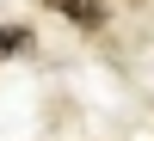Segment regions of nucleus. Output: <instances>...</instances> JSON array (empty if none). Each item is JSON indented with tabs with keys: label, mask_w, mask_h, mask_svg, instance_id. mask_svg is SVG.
Listing matches in <instances>:
<instances>
[{
	"label": "nucleus",
	"mask_w": 154,
	"mask_h": 141,
	"mask_svg": "<svg viewBox=\"0 0 154 141\" xmlns=\"http://www.w3.org/2000/svg\"><path fill=\"white\" fill-rule=\"evenodd\" d=\"M49 6H56L68 25H86V31H99V25H105V0H49Z\"/></svg>",
	"instance_id": "f257e3e1"
},
{
	"label": "nucleus",
	"mask_w": 154,
	"mask_h": 141,
	"mask_svg": "<svg viewBox=\"0 0 154 141\" xmlns=\"http://www.w3.org/2000/svg\"><path fill=\"white\" fill-rule=\"evenodd\" d=\"M25 43H31V31H25V25H6V31H0V55H19Z\"/></svg>",
	"instance_id": "f03ea898"
}]
</instances>
